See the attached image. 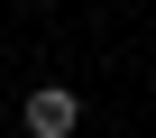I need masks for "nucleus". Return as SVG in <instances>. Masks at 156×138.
Wrapping results in <instances>:
<instances>
[{"label": "nucleus", "mask_w": 156, "mask_h": 138, "mask_svg": "<svg viewBox=\"0 0 156 138\" xmlns=\"http://www.w3.org/2000/svg\"><path fill=\"white\" fill-rule=\"evenodd\" d=\"M19 120H28V138H73V129H83V101H73L64 83H37Z\"/></svg>", "instance_id": "1"}]
</instances>
